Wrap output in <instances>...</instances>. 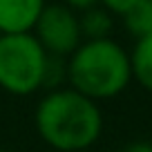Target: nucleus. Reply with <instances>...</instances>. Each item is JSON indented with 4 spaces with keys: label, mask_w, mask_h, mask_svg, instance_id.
Listing matches in <instances>:
<instances>
[{
    "label": "nucleus",
    "mask_w": 152,
    "mask_h": 152,
    "mask_svg": "<svg viewBox=\"0 0 152 152\" xmlns=\"http://www.w3.org/2000/svg\"><path fill=\"white\" fill-rule=\"evenodd\" d=\"M65 5L67 7H72V9H81V11H85V9H90V7H96V5H101V0H65Z\"/></svg>",
    "instance_id": "10"
},
{
    "label": "nucleus",
    "mask_w": 152,
    "mask_h": 152,
    "mask_svg": "<svg viewBox=\"0 0 152 152\" xmlns=\"http://www.w3.org/2000/svg\"><path fill=\"white\" fill-rule=\"evenodd\" d=\"M36 130L54 150L81 152L99 141L103 116L96 101L74 87L52 90L36 107Z\"/></svg>",
    "instance_id": "1"
},
{
    "label": "nucleus",
    "mask_w": 152,
    "mask_h": 152,
    "mask_svg": "<svg viewBox=\"0 0 152 152\" xmlns=\"http://www.w3.org/2000/svg\"><path fill=\"white\" fill-rule=\"evenodd\" d=\"M47 58L31 31L0 34V87L16 96L34 94L45 83Z\"/></svg>",
    "instance_id": "3"
},
{
    "label": "nucleus",
    "mask_w": 152,
    "mask_h": 152,
    "mask_svg": "<svg viewBox=\"0 0 152 152\" xmlns=\"http://www.w3.org/2000/svg\"><path fill=\"white\" fill-rule=\"evenodd\" d=\"M123 25L134 38L152 34V0H139L123 14Z\"/></svg>",
    "instance_id": "8"
},
{
    "label": "nucleus",
    "mask_w": 152,
    "mask_h": 152,
    "mask_svg": "<svg viewBox=\"0 0 152 152\" xmlns=\"http://www.w3.org/2000/svg\"><path fill=\"white\" fill-rule=\"evenodd\" d=\"M137 2L139 0H101V5H103L110 14H119V16H123L130 7H134Z\"/></svg>",
    "instance_id": "9"
},
{
    "label": "nucleus",
    "mask_w": 152,
    "mask_h": 152,
    "mask_svg": "<svg viewBox=\"0 0 152 152\" xmlns=\"http://www.w3.org/2000/svg\"><path fill=\"white\" fill-rule=\"evenodd\" d=\"M0 152H11V150H2V148H0Z\"/></svg>",
    "instance_id": "12"
},
{
    "label": "nucleus",
    "mask_w": 152,
    "mask_h": 152,
    "mask_svg": "<svg viewBox=\"0 0 152 152\" xmlns=\"http://www.w3.org/2000/svg\"><path fill=\"white\" fill-rule=\"evenodd\" d=\"M123 152H152V143L150 141H134Z\"/></svg>",
    "instance_id": "11"
},
{
    "label": "nucleus",
    "mask_w": 152,
    "mask_h": 152,
    "mask_svg": "<svg viewBox=\"0 0 152 152\" xmlns=\"http://www.w3.org/2000/svg\"><path fill=\"white\" fill-rule=\"evenodd\" d=\"M34 36L49 56L67 58L83 43L78 16L67 5H45L34 27Z\"/></svg>",
    "instance_id": "4"
},
{
    "label": "nucleus",
    "mask_w": 152,
    "mask_h": 152,
    "mask_svg": "<svg viewBox=\"0 0 152 152\" xmlns=\"http://www.w3.org/2000/svg\"><path fill=\"white\" fill-rule=\"evenodd\" d=\"M67 81L94 101L114 99L132 81L130 54L112 38L85 40L67 56Z\"/></svg>",
    "instance_id": "2"
},
{
    "label": "nucleus",
    "mask_w": 152,
    "mask_h": 152,
    "mask_svg": "<svg viewBox=\"0 0 152 152\" xmlns=\"http://www.w3.org/2000/svg\"><path fill=\"white\" fill-rule=\"evenodd\" d=\"M130 67L134 81L152 92V34L137 38V45L130 54Z\"/></svg>",
    "instance_id": "6"
},
{
    "label": "nucleus",
    "mask_w": 152,
    "mask_h": 152,
    "mask_svg": "<svg viewBox=\"0 0 152 152\" xmlns=\"http://www.w3.org/2000/svg\"><path fill=\"white\" fill-rule=\"evenodd\" d=\"M81 25V36L85 40H99V38H110L112 31V16L107 9H99V7H90L83 11L78 18Z\"/></svg>",
    "instance_id": "7"
},
{
    "label": "nucleus",
    "mask_w": 152,
    "mask_h": 152,
    "mask_svg": "<svg viewBox=\"0 0 152 152\" xmlns=\"http://www.w3.org/2000/svg\"><path fill=\"white\" fill-rule=\"evenodd\" d=\"M43 7L45 0H0V34L31 31Z\"/></svg>",
    "instance_id": "5"
}]
</instances>
